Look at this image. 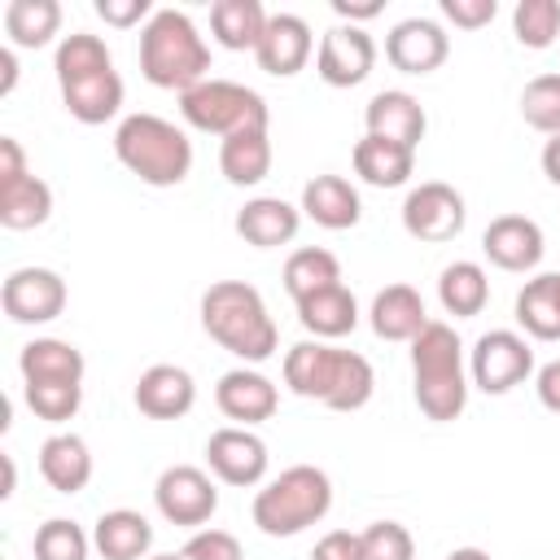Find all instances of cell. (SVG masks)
Masks as SVG:
<instances>
[{
    "label": "cell",
    "mask_w": 560,
    "mask_h": 560,
    "mask_svg": "<svg viewBox=\"0 0 560 560\" xmlns=\"http://www.w3.org/2000/svg\"><path fill=\"white\" fill-rule=\"evenodd\" d=\"M206 70H210V48L201 44L197 26L175 9L153 13L140 35V74L153 88H171L184 96L188 88L206 83Z\"/></svg>",
    "instance_id": "6da1fadb"
},
{
    "label": "cell",
    "mask_w": 560,
    "mask_h": 560,
    "mask_svg": "<svg viewBox=\"0 0 560 560\" xmlns=\"http://www.w3.org/2000/svg\"><path fill=\"white\" fill-rule=\"evenodd\" d=\"M201 324L223 350H232L241 359L258 363V359H267L276 350V324H271L258 289L245 284V280L210 284L206 298H201Z\"/></svg>",
    "instance_id": "7a4b0ae2"
},
{
    "label": "cell",
    "mask_w": 560,
    "mask_h": 560,
    "mask_svg": "<svg viewBox=\"0 0 560 560\" xmlns=\"http://www.w3.org/2000/svg\"><path fill=\"white\" fill-rule=\"evenodd\" d=\"M411 372H416V402L429 420L446 424L468 402V381L459 368V337L451 324L429 319L411 341Z\"/></svg>",
    "instance_id": "3957f363"
},
{
    "label": "cell",
    "mask_w": 560,
    "mask_h": 560,
    "mask_svg": "<svg viewBox=\"0 0 560 560\" xmlns=\"http://www.w3.org/2000/svg\"><path fill=\"white\" fill-rule=\"evenodd\" d=\"M114 153H118V162L131 175H140L153 188L184 184L188 179V166H192L188 136L175 122L158 118V114H131V118H122V127L114 131Z\"/></svg>",
    "instance_id": "277c9868"
},
{
    "label": "cell",
    "mask_w": 560,
    "mask_h": 560,
    "mask_svg": "<svg viewBox=\"0 0 560 560\" xmlns=\"http://www.w3.org/2000/svg\"><path fill=\"white\" fill-rule=\"evenodd\" d=\"M332 503V486L319 468L298 464L289 472H280L271 486L258 490L254 499V525L271 538H293L306 525H315Z\"/></svg>",
    "instance_id": "5b68a950"
},
{
    "label": "cell",
    "mask_w": 560,
    "mask_h": 560,
    "mask_svg": "<svg viewBox=\"0 0 560 560\" xmlns=\"http://www.w3.org/2000/svg\"><path fill=\"white\" fill-rule=\"evenodd\" d=\"M184 118L197 131H214V136H232L241 127H258L267 122V105L254 88H241L232 79H206L197 88H188L179 96Z\"/></svg>",
    "instance_id": "8992f818"
},
{
    "label": "cell",
    "mask_w": 560,
    "mask_h": 560,
    "mask_svg": "<svg viewBox=\"0 0 560 560\" xmlns=\"http://www.w3.org/2000/svg\"><path fill=\"white\" fill-rule=\"evenodd\" d=\"M464 219H468L464 197L442 179H429V184L411 188L407 201H402V228L424 245L455 241L464 232Z\"/></svg>",
    "instance_id": "52a82bcc"
},
{
    "label": "cell",
    "mask_w": 560,
    "mask_h": 560,
    "mask_svg": "<svg viewBox=\"0 0 560 560\" xmlns=\"http://www.w3.org/2000/svg\"><path fill=\"white\" fill-rule=\"evenodd\" d=\"M0 306L13 324H48L66 306V284L48 267H18L0 289Z\"/></svg>",
    "instance_id": "ba28073f"
},
{
    "label": "cell",
    "mask_w": 560,
    "mask_h": 560,
    "mask_svg": "<svg viewBox=\"0 0 560 560\" xmlns=\"http://www.w3.org/2000/svg\"><path fill=\"white\" fill-rule=\"evenodd\" d=\"M158 512L171 521V525H206L219 508V490L214 481L192 468V464H175L158 477Z\"/></svg>",
    "instance_id": "9c48e42d"
},
{
    "label": "cell",
    "mask_w": 560,
    "mask_h": 560,
    "mask_svg": "<svg viewBox=\"0 0 560 560\" xmlns=\"http://www.w3.org/2000/svg\"><path fill=\"white\" fill-rule=\"evenodd\" d=\"M534 368V350L516 337V332H486L472 350V381L486 394H508L516 389Z\"/></svg>",
    "instance_id": "30bf717a"
},
{
    "label": "cell",
    "mask_w": 560,
    "mask_h": 560,
    "mask_svg": "<svg viewBox=\"0 0 560 560\" xmlns=\"http://www.w3.org/2000/svg\"><path fill=\"white\" fill-rule=\"evenodd\" d=\"M372 61H376V44L368 31L359 26H332L324 39H319V79L332 83V88H354L372 74Z\"/></svg>",
    "instance_id": "8fae6325"
},
{
    "label": "cell",
    "mask_w": 560,
    "mask_h": 560,
    "mask_svg": "<svg viewBox=\"0 0 560 560\" xmlns=\"http://www.w3.org/2000/svg\"><path fill=\"white\" fill-rule=\"evenodd\" d=\"M206 459H210V472L228 486H254L267 472V446L249 429H236V424L210 433Z\"/></svg>",
    "instance_id": "7c38bea8"
},
{
    "label": "cell",
    "mask_w": 560,
    "mask_h": 560,
    "mask_svg": "<svg viewBox=\"0 0 560 560\" xmlns=\"http://www.w3.org/2000/svg\"><path fill=\"white\" fill-rule=\"evenodd\" d=\"M385 57L394 70L402 74H433L442 61H446V35L438 22H424V18H407L389 31L385 39Z\"/></svg>",
    "instance_id": "4fadbf2b"
},
{
    "label": "cell",
    "mask_w": 560,
    "mask_h": 560,
    "mask_svg": "<svg viewBox=\"0 0 560 560\" xmlns=\"http://www.w3.org/2000/svg\"><path fill=\"white\" fill-rule=\"evenodd\" d=\"M481 249H486V258H490L494 267H503V271H529V267H538V258H542V232H538V223L525 219V214H499V219L486 228Z\"/></svg>",
    "instance_id": "5bb4252c"
},
{
    "label": "cell",
    "mask_w": 560,
    "mask_h": 560,
    "mask_svg": "<svg viewBox=\"0 0 560 560\" xmlns=\"http://www.w3.org/2000/svg\"><path fill=\"white\" fill-rule=\"evenodd\" d=\"M254 57H258V70H267L276 79L298 74L306 66V57H311V26L302 18H293V13H276L267 22Z\"/></svg>",
    "instance_id": "9a60e30c"
},
{
    "label": "cell",
    "mask_w": 560,
    "mask_h": 560,
    "mask_svg": "<svg viewBox=\"0 0 560 560\" xmlns=\"http://www.w3.org/2000/svg\"><path fill=\"white\" fill-rule=\"evenodd\" d=\"M192 398H197L192 376L175 363H158V368L140 372V381H136V407L149 420H179V416H188Z\"/></svg>",
    "instance_id": "2e32d148"
},
{
    "label": "cell",
    "mask_w": 560,
    "mask_h": 560,
    "mask_svg": "<svg viewBox=\"0 0 560 560\" xmlns=\"http://www.w3.org/2000/svg\"><path fill=\"white\" fill-rule=\"evenodd\" d=\"M214 402L228 420H241V424H258V420H271L276 416V385L258 372H228L214 389Z\"/></svg>",
    "instance_id": "e0dca14e"
},
{
    "label": "cell",
    "mask_w": 560,
    "mask_h": 560,
    "mask_svg": "<svg viewBox=\"0 0 560 560\" xmlns=\"http://www.w3.org/2000/svg\"><path fill=\"white\" fill-rule=\"evenodd\" d=\"M368 136L394 140L402 149H416L424 140V109L407 92H381L368 101Z\"/></svg>",
    "instance_id": "ac0fdd59"
},
{
    "label": "cell",
    "mask_w": 560,
    "mask_h": 560,
    "mask_svg": "<svg viewBox=\"0 0 560 560\" xmlns=\"http://www.w3.org/2000/svg\"><path fill=\"white\" fill-rule=\"evenodd\" d=\"M219 171H223V175H228V184H236V188L267 179V171H271V140H267V122H258V127H241V131L223 136Z\"/></svg>",
    "instance_id": "d6986e66"
},
{
    "label": "cell",
    "mask_w": 560,
    "mask_h": 560,
    "mask_svg": "<svg viewBox=\"0 0 560 560\" xmlns=\"http://www.w3.org/2000/svg\"><path fill=\"white\" fill-rule=\"evenodd\" d=\"M236 232L245 245L254 249H276L289 245L298 236V210L280 197H254L241 214H236Z\"/></svg>",
    "instance_id": "ffe728a7"
},
{
    "label": "cell",
    "mask_w": 560,
    "mask_h": 560,
    "mask_svg": "<svg viewBox=\"0 0 560 560\" xmlns=\"http://www.w3.org/2000/svg\"><path fill=\"white\" fill-rule=\"evenodd\" d=\"M337 368H341V350L332 346H319V341H302L284 354V381L293 394L302 398H328L332 381H337Z\"/></svg>",
    "instance_id": "44dd1931"
},
{
    "label": "cell",
    "mask_w": 560,
    "mask_h": 560,
    "mask_svg": "<svg viewBox=\"0 0 560 560\" xmlns=\"http://www.w3.org/2000/svg\"><path fill=\"white\" fill-rule=\"evenodd\" d=\"M429 324L424 315V298L411 284H389L376 293L372 302V328L385 341H416V332Z\"/></svg>",
    "instance_id": "7402d4cb"
},
{
    "label": "cell",
    "mask_w": 560,
    "mask_h": 560,
    "mask_svg": "<svg viewBox=\"0 0 560 560\" xmlns=\"http://www.w3.org/2000/svg\"><path fill=\"white\" fill-rule=\"evenodd\" d=\"M22 381L26 385H79L83 381V354L70 341L39 337L22 346Z\"/></svg>",
    "instance_id": "603a6c76"
},
{
    "label": "cell",
    "mask_w": 560,
    "mask_h": 560,
    "mask_svg": "<svg viewBox=\"0 0 560 560\" xmlns=\"http://www.w3.org/2000/svg\"><path fill=\"white\" fill-rule=\"evenodd\" d=\"M39 472L57 494H79L92 477V455L88 442L74 433H57L39 446Z\"/></svg>",
    "instance_id": "cb8c5ba5"
},
{
    "label": "cell",
    "mask_w": 560,
    "mask_h": 560,
    "mask_svg": "<svg viewBox=\"0 0 560 560\" xmlns=\"http://www.w3.org/2000/svg\"><path fill=\"white\" fill-rule=\"evenodd\" d=\"M302 210L319 223V228H354L359 223V192L350 188V179L341 175H315L306 188H302Z\"/></svg>",
    "instance_id": "d4e9b609"
},
{
    "label": "cell",
    "mask_w": 560,
    "mask_h": 560,
    "mask_svg": "<svg viewBox=\"0 0 560 560\" xmlns=\"http://www.w3.org/2000/svg\"><path fill=\"white\" fill-rule=\"evenodd\" d=\"M298 319L315 337H346L359 324V306H354V293L346 284H332V289H319V293L302 298Z\"/></svg>",
    "instance_id": "484cf974"
},
{
    "label": "cell",
    "mask_w": 560,
    "mask_h": 560,
    "mask_svg": "<svg viewBox=\"0 0 560 560\" xmlns=\"http://www.w3.org/2000/svg\"><path fill=\"white\" fill-rule=\"evenodd\" d=\"M92 538H96V551L105 560H140L149 551V542H153V529H149V521L140 512L114 508V512H105L96 521V534Z\"/></svg>",
    "instance_id": "4316f807"
},
{
    "label": "cell",
    "mask_w": 560,
    "mask_h": 560,
    "mask_svg": "<svg viewBox=\"0 0 560 560\" xmlns=\"http://www.w3.org/2000/svg\"><path fill=\"white\" fill-rule=\"evenodd\" d=\"M61 101H66L70 118L96 127V122H105V118L118 114V105H122V79H118L114 70H105V74L66 83V88H61Z\"/></svg>",
    "instance_id": "83f0119b"
},
{
    "label": "cell",
    "mask_w": 560,
    "mask_h": 560,
    "mask_svg": "<svg viewBox=\"0 0 560 560\" xmlns=\"http://www.w3.org/2000/svg\"><path fill=\"white\" fill-rule=\"evenodd\" d=\"M267 22H271V18L262 13L258 0H219V4L210 9V31H214V39H219L223 48H232V52L258 48Z\"/></svg>",
    "instance_id": "f1b7e54d"
},
{
    "label": "cell",
    "mask_w": 560,
    "mask_h": 560,
    "mask_svg": "<svg viewBox=\"0 0 560 560\" xmlns=\"http://www.w3.org/2000/svg\"><path fill=\"white\" fill-rule=\"evenodd\" d=\"M411 153L416 149H402L394 140H381V136H363L354 144V171L372 184V188H398L407 184L411 175Z\"/></svg>",
    "instance_id": "f546056e"
},
{
    "label": "cell",
    "mask_w": 560,
    "mask_h": 560,
    "mask_svg": "<svg viewBox=\"0 0 560 560\" xmlns=\"http://www.w3.org/2000/svg\"><path fill=\"white\" fill-rule=\"evenodd\" d=\"M48 214H52V188L44 179L22 175V179L0 184V223L4 228L26 232V228H39Z\"/></svg>",
    "instance_id": "4dcf8cb0"
},
{
    "label": "cell",
    "mask_w": 560,
    "mask_h": 560,
    "mask_svg": "<svg viewBox=\"0 0 560 560\" xmlns=\"http://www.w3.org/2000/svg\"><path fill=\"white\" fill-rule=\"evenodd\" d=\"M516 319L538 341H560V280L538 276L516 293Z\"/></svg>",
    "instance_id": "1f68e13d"
},
{
    "label": "cell",
    "mask_w": 560,
    "mask_h": 560,
    "mask_svg": "<svg viewBox=\"0 0 560 560\" xmlns=\"http://www.w3.org/2000/svg\"><path fill=\"white\" fill-rule=\"evenodd\" d=\"M438 298L446 306V315L455 319H472L481 315L486 298H490V284H486V271L477 262H451L438 280Z\"/></svg>",
    "instance_id": "d6a6232c"
},
{
    "label": "cell",
    "mask_w": 560,
    "mask_h": 560,
    "mask_svg": "<svg viewBox=\"0 0 560 560\" xmlns=\"http://www.w3.org/2000/svg\"><path fill=\"white\" fill-rule=\"evenodd\" d=\"M332 284H341V262H337V254L315 249V245L289 254V262H284V289L293 293V302H302V298H311V293H319V289H332Z\"/></svg>",
    "instance_id": "836d02e7"
},
{
    "label": "cell",
    "mask_w": 560,
    "mask_h": 560,
    "mask_svg": "<svg viewBox=\"0 0 560 560\" xmlns=\"http://www.w3.org/2000/svg\"><path fill=\"white\" fill-rule=\"evenodd\" d=\"M57 26H61L57 0H13L9 13H4V31L22 48H44L57 35Z\"/></svg>",
    "instance_id": "e575fe53"
},
{
    "label": "cell",
    "mask_w": 560,
    "mask_h": 560,
    "mask_svg": "<svg viewBox=\"0 0 560 560\" xmlns=\"http://www.w3.org/2000/svg\"><path fill=\"white\" fill-rule=\"evenodd\" d=\"M105 70H114L105 39L83 35V31H74V35L61 39V48H57V83L61 88L66 83H79V79H92V74H105Z\"/></svg>",
    "instance_id": "d590c367"
},
{
    "label": "cell",
    "mask_w": 560,
    "mask_h": 560,
    "mask_svg": "<svg viewBox=\"0 0 560 560\" xmlns=\"http://www.w3.org/2000/svg\"><path fill=\"white\" fill-rule=\"evenodd\" d=\"M372 385H376L372 363L363 354H354V350H341V368H337V381H332L324 407H332V411H359L372 398Z\"/></svg>",
    "instance_id": "8d00e7d4"
},
{
    "label": "cell",
    "mask_w": 560,
    "mask_h": 560,
    "mask_svg": "<svg viewBox=\"0 0 560 560\" xmlns=\"http://www.w3.org/2000/svg\"><path fill=\"white\" fill-rule=\"evenodd\" d=\"M512 26L525 48H551L560 35V4L556 0H521L512 13Z\"/></svg>",
    "instance_id": "74e56055"
},
{
    "label": "cell",
    "mask_w": 560,
    "mask_h": 560,
    "mask_svg": "<svg viewBox=\"0 0 560 560\" xmlns=\"http://www.w3.org/2000/svg\"><path fill=\"white\" fill-rule=\"evenodd\" d=\"M521 118L547 136L560 131V74H538L521 92Z\"/></svg>",
    "instance_id": "f35d334b"
},
{
    "label": "cell",
    "mask_w": 560,
    "mask_h": 560,
    "mask_svg": "<svg viewBox=\"0 0 560 560\" xmlns=\"http://www.w3.org/2000/svg\"><path fill=\"white\" fill-rule=\"evenodd\" d=\"M35 560H88V538L74 521H44L35 529Z\"/></svg>",
    "instance_id": "ab89813d"
},
{
    "label": "cell",
    "mask_w": 560,
    "mask_h": 560,
    "mask_svg": "<svg viewBox=\"0 0 560 560\" xmlns=\"http://www.w3.org/2000/svg\"><path fill=\"white\" fill-rule=\"evenodd\" d=\"M83 402V385H26V407L39 416V420H70Z\"/></svg>",
    "instance_id": "60d3db41"
},
{
    "label": "cell",
    "mask_w": 560,
    "mask_h": 560,
    "mask_svg": "<svg viewBox=\"0 0 560 560\" xmlns=\"http://www.w3.org/2000/svg\"><path fill=\"white\" fill-rule=\"evenodd\" d=\"M359 542H363V560H411V551H416L411 534H407L398 521H376V525H368V529L359 534Z\"/></svg>",
    "instance_id": "b9f144b4"
},
{
    "label": "cell",
    "mask_w": 560,
    "mask_h": 560,
    "mask_svg": "<svg viewBox=\"0 0 560 560\" xmlns=\"http://www.w3.org/2000/svg\"><path fill=\"white\" fill-rule=\"evenodd\" d=\"M179 556L184 560H241V542L228 529H201L188 538V547Z\"/></svg>",
    "instance_id": "7bdbcfd3"
},
{
    "label": "cell",
    "mask_w": 560,
    "mask_h": 560,
    "mask_svg": "<svg viewBox=\"0 0 560 560\" xmlns=\"http://www.w3.org/2000/svg\"><path fill=\"white\" fill-rule=\"evenodd\" d=\"M442 13H446L455 26H464V31H477V26L494 22L499 4H494V0H442Z\"/></svg>",
    "instance_id": "ee69618b"
},
{
    "label": "cell",
    "mask_w": 560,
    "mask_h": 560,
    "mask_svg": "<svg viewBox=\"0 0 560 560\" xmlns=\"http://www.w3.org/2000/svg\"><path fill=\"white\" fill-rule=\"evenodd\" d=\"M311 560H363V542H359V534H350V529H332V534H324V538L315 542Z\"/></svg>",
    "instance_id": "f6af8a7d"
},
{
    "label": "cell",
    "mask_w": 560,
    "mask_h": 560,
    "mask_svg": "<svg viewBox=\"0 0 560 560\" xmlns=\"http://www.w3.org/2000/svg\"><path fill=\"white\" fill-rule=\"evenodd\" d=\"M96 13H101L109 26H136V22L149 13V0H101Z\"/></svg>",
    "instance_id": "bcb514c9"
},
{
    "label": "cell",
    "mask_w": 560,
    "mask_h": 560,
    "mask_svg": "<svg viewBox=\"0 0 560 560\" xmlns=\"http://www.w3.org/2000/svg\"><path fill=\"white\" fill-rule=\"evenodd\" d=\"M22 175H31V171H26V153H22V144H18L13 136H0V184L22 179Z\"/></svg>",
    "instance_id": "7dc6e473"
},
{
    "label": "cell",
    "mask_w": 560,
    "mask_h": 560,
    "mask_svg": "<svg viewBox=\"0 0 560 560\" xmlns=\"http://www.w3.org/2000/svg\"><path fill=\"white\" fill-rule=\"evenodd\" d=\"M538 398L547 411H560V359L538 372Z\"/></svg>",
    "instance_id": "c3c4849f"
},
{
    "label": "cell",
    "mask_w": 560,
    "mask_h": 560,
    "mask_svg": "<svg viewBox=\"0 0 560 560\" xmlns=\"http://www.w3.org/2000/svg\"><path fill=\"white\" fill-rule=\"evenodd\" d=\"M341 18H350V22H368V18H376L381 13V4L376 0H337L332 4Z\"/></svg>",
    "instance_id": "681fc988"
},
{
    "label": "cell",
    "mask_w": 560,
    "mask_h": 560,
    "mask_svg": "<svg viewBox=\"0 0 560 560\" xmlns=\"http://www.w3.org/2000/svg\"><path fill=\"white\" fill-rule=\"evenodd\" d=\"M542 171H547V179L551 184H560V131L547 140V149H542Z\"/></svg>",
    "instance_id": "f907efd6"
},
{
    "label": "cell",
    "mask_w": 560,
    "mask_h": 560,
    "mask_svg": "<svg viewBox=\"0 0 560 560\" xmlns=\"http://www.w3.org/2000/svg\"><path fill=\"white\" fill-rule=\"evenodd\" d=\"M13 83H18V61H13L9 48H0V96H9Z\"/></svg>",
    "instance_id": "816d5d0a"
},
{
    "label": "cell",
    "mask_w": 560,
    "mask_h": 560,
    "mask_svg": "<svg viewBox=\"0 0 560 560\" xmlns=\"http://www.w3.org/2000/svg\"><path fill=\"white\" fill-rule=\"evenodd\" d=\"M13 481H18V468H13V455H0V494H4V499L13 494Z\"/></svg>",
    "instance_id": "f5cc1de1"
},
{
    "label": "cell",
    "mask_w": 560,
    "mask_h": 560,
    "mask_svg": "<svg viewBox=\"0 0 560 560\" xmlns=\"http://www.w3.org/2000/svg\"><path fill=\"white\" fill-rule=\"evenodd\" d=\"M446 560H490V556H486L481 547H459V551H451Z\"/></svg>",
    "instance_id": "db71d44e"
},
{
    "label": "cell",
    "mask_w": 560,
    "mask_h": 560,
    "mask_svg": "<svg viewBox=\"0 0 560 560\" xmlns=\"http://www.w3.org/2000/svg\"><path fill=\"white\" fill-rule=\"evenodd\" d=\"M153 560H184V556H153Z\"/></svg>",
    "instance_id": "11a10c76"
},
{
    "label": "cell",
    "mask_w": 560,
    "mask_h": 560,
    "mask_svg": "<svg viewBox=\"0 0 560 560\" xmlns=\"http://www.w3.org/2000/svg\"><path fill=\"white\" fill-rule=\"evenodd\" d=\"M556 280H560V271H556Z\"/></svg>",
    "instance_id": "9f6ffc18"
}]
</instances>
